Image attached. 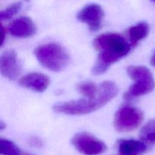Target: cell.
Wrapping results in <instances>:
<instances>
[{
  "label": "cell",
  "instance_id": "6da1fadb",
  "mask_svg": "<svg viewBox=\"0 0 155 155\" xmlns=\"http://www.w3.org/2000/svg\"><path fill=\"white\" fill-rule=\"evenodd\" d=\"M93 45L98 55L92 73L97 76L105 73L113 64L127 56L131 48L124 36L114 33L99 35L94 39Z\"/></svg>",
  "mask_w": 155,
  "mask_h": 155
},
{
  "label": "cell",
  "instance_id": "7a4b0ae2",
  "mask_svg": "<svg viewBox=\"0 0 155 155\" xmlns=\"http://www.w3.org/2000/svg\"><path fill=\"white\" fill-rule=\"evenodd\" d=\"M100 93L94 100L81 98L77 101L57 103L53 106L56 113L68 115H83L95 111L111 101L118 93V87L114 82L104 81L99 85Z\"/></svg>",
  "mask_w": 155,
  "mask_h": 155
},
{
  "label": "cell",
  "instance_id": "3957f363",
  "mask_svg": "<svg viewBox=\"0 0 155 155\" xmlns=\"http://www.w3.org/2000/svg\"><path fill=\"white\" fill-rule=\"evenodd\" d=\"M34 54L42 66L54 72L64 69L70 61L68 51L57 43L39 45L35 49Z\"/></svg>",
  "mask_w": 155,
  "mask_h": 155
},
{
  "label": "cell",
  "instance_id": "277c9868",
  "mask_svg": "<svg viewBox=\"0 0 155 155\" xmlns=\"http://www.w3.org/2000/svg\"><path fill=\"white\" fill-rule=\"evenodd\" d=\"M127 74L132 80H134L135 83L124 94L126 101H131L150 93L154 89L155 81L153 74L146 67L142 65L130 66L127 68Z\"/></svg>",
  "mask_w": 155,
  "mask_h": 155
},
{
  "label": "cell",
  "instance_id": "5b68a950",
  "mask_svg": "<svg viewBox=\"0 0 155 155\" xmlns=\"http://www.w3.org/2000/svg\"><path fill=\"white\" fill-rule=\"evenodd\" d=\"M144 120L143 112L130 104L121 106L114 115V125L120 133H129L136 130Z\"/></svg>",
  "mask_w": 155,
  "mask_h": 155
},
{
  "label": "cell",
  "instance_id": "8992f818",
  "mask_svg": "<svg viewBox=\"0 0 155 155\" xmlns=\"http://www.w3.org/2000/svg\"><path fill=\"white\" fill-rule=\"evenodd\" d=\"M71 142L79 152L85 155H98L107 150V146L102 141L85 132L77 133Z\"/></svg>",
  "mask_w": 155,
  "mask_h": 155
},
{
  "label": "cell",
  "instance_id": "52a82bcc",
  "mask_svg": "<svg viewBox=\"0 0 155 155\" xmlns=\"http://www.w3.org/2000/svg\"><path fill=\"white\" fill-rule=\"evenodd\" d=\"M104 15V11L99 5L89 4L77 13V18L78 21L87 24L91 31L95 32L101 28Z\"/></svg>",
  "mask_w": 155,
  "mask_h": 155
},
{
  "label": "cell",
  "instance_id": "ba28073f",
  "mask_svg": "<svg viewBox=\"0 0 155 155\" xmlns=\"http://www.w3.org/2000/svg\"><path fill=\"white\" fill-rule=\"evenodd\" d=\"M0 71L3 77L10 80H15L19 77L21 65L14 50L9 49L2 53L0 58Z\"/></svg>",
  "mask_w": 155,
  "mask_h": 155
},
{
  "label": "cell",
  "instance_id": "9c48e42d",
  "mask_svg": "<svg viewBox=\"0 0 155 155\" xmlns=\"http://www.w3.org/2000/svg\"><path fill=\"white\" fill-rule=\"evenodd\" d=\"M19 84L34 92H42L49 86L50 79L48 76L41 73H30L20 79Z\"/></svg>",
  "mask_w": 155,
  "mask_h": 155
},
{
  "label": "cell",
  "instance_id": "30bf717a",
  "mask_svg": "<svg viewBox=\"0 0 155 155\" xmlns=\"http://www.w3.org/2000/svg\"><path fill=\"white\" fill-rule=\"evenodd\" d=\"M9 33L18 38H27L33 36L36 32V27L31 18L21 17L15 20L8 27Z\"/></svg>",
  "mask_w": 155,
  "mask_h": 155
},
{
  "label": "cell",
  "instance_id": "8fae6325",
  "mask_svg": "<svg viewBox=\"0 0 155 155\" xmlns=\"http://www.w3.org/2000/svg\"><path fill=\"white\" fill-rule=\"evenodd\" d=\"M148 148V145L142 141L120 139L117 142L118 155H142Z\"/></svg>",
  "mask_w": 155,
  "mask_h": 155
},
{
  "label": "cell",
  "instance_id": "7c38bea8",
  "mask_svg": "<svg viewBox=\"0 0 155 155\" xmlns=\"http://www.w3.org/2000/svg\"><path fill=\"white\" fill-rule=\"evenodd\" d=\"M149 33V26L146 22L138 23L128 30V35L130 38V45L134 47L137 44L145 39Z\"/></svg>",
  "mask_w": 155,
  "mask_h": 155
},
{
  "label": "cell",
  "instance_id": "4fadbf2b",
  "mask_svg": "<svg viewBox=\"0 0 155 155\" xmlns=\"http://www.w3.org/2000/svg\"><path fill=\"white\" fill-rule=\"evenodd\" d=\"M77 89L80 94L86 97V98L94 100L97 98L100 93L99 86L91 81H85L80 83L77 86Z\"/></svg>",
  "mask_w": 155,
  "mask_h": 155
},
{
  "label": "cell",
  "instance_id": "5bb4252c",
  "mask_svg": "<svg viewBox=\"0 0 155 155\" xmlns=\"http://www.w3.org/2000/svg\"><path fill=\"white\" fill-rule=\"evenodd\" d=\"M141 141L148 147L155 145V118L151 119L144 126L140 131Z\"/></svg>",
  "mask_w": 155,
  "mask_h": 155
},
{
  "label": "cell",
  "instance_id": "9a60e30c",
  "mask_svg": "<svg viewBox=\"0 0 155 155\" xmlns=\"http://www.w3.org/2000/svg\"><path fill=\"white\" fill-rule=\"evenodd\" d=\"M0 153L2 155H21L22 151L12 141L2 138L0 139Z\"/></svg>",
  "mask_w": 155,
  "mask_h": 155
},
{
  "label": "cell",
  "instance_id": "2e32d148",
  "mask_svg": "<svg viewBox=\"0 0 155 155\" xmlns=\"http://www.w3.org/2000/svg\"><path fill=\"white\" fill-rule=\"evenodd\" d=\"M21 8V2H18L13 3L10 5L8 7L6 8L5 10L2 11L0 12V19L2 21L3 20H8L12 18V17L15 16L17 13L20 11Z\"/></svg>",
  "mask_w": 155,
  "mask_h": 155
},
{
  "label": "cell",
  "instance_id": "e0dca14e",
  "mask_svg": "<svg viewBox=\"0 0 155 155\" xmlns=\"http://www.w3.org/2000/svg\"><path fill=\"white\" fill-rule=\"evenodd\" d=\"M30 143H31L32 145L35 147H41L42 145V141L39 139H38V138H33L31 141H30Z\"/></svg>",
  "mask_w": 155,
  "mask_h": 155
},
{
  "label": "cell",
  "instance_id": "ac0fdd59",
  "mask_svg": "<svg viewBox=\"0 0 155 155\" xmlns=\"http://www.w3.org/2000/svg\"><path fill=\"white\" fill-rule=\"evenodd\" d=\"M2 44L1 45H2L3 43H4V41H5V36L6 33H5V29L4 28L2 25Z\"/></svg>",
  "mask_w": 155,
  "mask_h": 155
},
{
  "label": "cell",
  "instance_id": "d6986e66",
  "mask_svg": "<svg viewBox=\"0 0 155 155\" xmlns=\"http://www.w3.org/2000/svg\"><path fill=\"white\" fill-rule=\"evenodd\" d=\"M151 64L153 65V66L155 67V53H154V55L152 56V58H151Z\"/></svg>",
  "mask_w": 155,
  "mask_h": 155
},
{
  "label": "cell",
  "instance_id": "ffe728a7",
  "mask_svg": "<svg viewBox=\"0 0 155 155\" xmlns=\"http://www.w3.org/2000/svg\"><path fill=\"white\" fill-rule=\"evenodd\" d=\"M5 127V124L2 121H1V122H0V130H2Z\"/></svg>",
  "mask_w": 155,
  "mask_h": 155
},
{
  "label": "cell",
  "instance_id": "44dd1931",
  "mask_svg": "<svg viewBox=\"0 0 155 155\" xmlns=\"http://www.w3.org/2000/svg\"><path fill=\"white\" fill-rule=\"evenodd\" d=\"M21 155H33V154H29V153H27V152H24V151H22V154H21Z\"/></svg>",
  "mask_w": 155,
  "mask_h": 155
},
{
  "label": "cell",
  "instance_id": "7402d4cb",
  "mask_svg": "<svg viewBox=\"0 0 155 155\" xmlns=\"http://www.w3.org/2000/svg\"><path fill=\"white\" fill-rule=\"evenodd\" d=\"M152 1H154L155 2V0H152Z\"/></svg>",
  "mask_w": 155,
  "mask_h": 155
}]
</instances>
